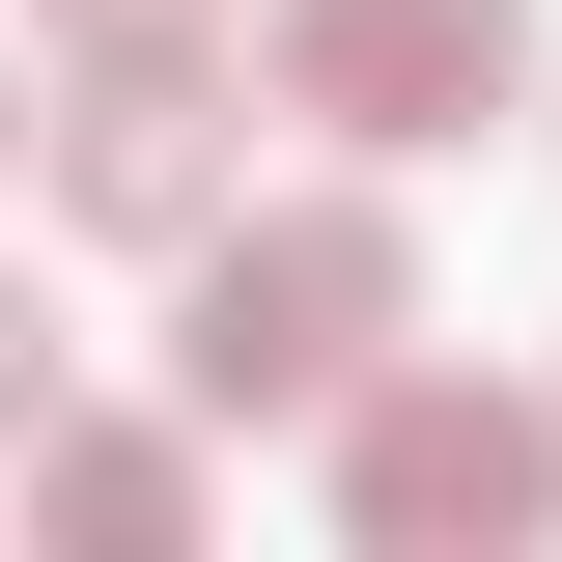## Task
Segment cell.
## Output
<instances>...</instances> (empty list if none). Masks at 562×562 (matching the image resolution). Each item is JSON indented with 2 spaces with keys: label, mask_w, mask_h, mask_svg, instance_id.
Instances as JSON below:
<instances>
[{
  "label": "cell",
  "mask_w": 562,
  "mask_h": 562,
  "mask_svg": "<svg viewBox=\"0 0 562 562\" xmlns=\"http://www.w3.org/2000/svg\"><path fill=\"white\" fill-rule=\"evenodd\" d=\"M169 281H198V338H169L198 422H338L366 366L422 338V225H394V198H225Z\"/></svg>",
  "instance_id": "obj_1"
},
{
  "label": "cell",
  "mask_w": 562,
  "mask_h": 562,
  "mask_svg": "<svg viewBox=\"0 0 562 562\" xmlns=\"http://www.w3.org/2000/svg\"><path fill=\"white\" fill-rule=\"evenodd\" d=\"M281 85V57H254ZM254 85H225L198 0H57V198L113 225V254H198L225 198H254Z\"/></svg>",
  "instance_id": "obj_2"
},
{
  "label": "cell",
  "mask_w": 562,
  "mask_h": 562,
  "mask_svg": "<svg viewBox=\"0 0 562 562\" xmlns=\"http://www.w3.org/2000/svg\"><path fill=\"white\" fill-rule=\"evenodd\" d=\"M338 535L366 562L562 535V394H506V366H366V394H338Z\"/></svg>",
  "instance_id": "obj_3"
},
{
  "label": "cell",
  "mask_w": 562,
  "mask_h": 562,
  "mask_svg": "<svg viewBox=\"0 0 562 562\" xmlns=\"http://www.w3.org/2000/svg\"><path fill=\"white\" fill-rule=\"evenodd\" d=\"M281 113L366 140V169H422V140L535 113V0H281Z\"/></svg>",
  "instance_id": "obj_4"
},
{
  "label": "cell",
  "mask_w": 562,
  "mask_h": 562,
  "mask_svg": "<svg viewBox=\"0 0 562 562\" xmlns=\"http://www.w3.org/2000/svg\"><path fill=\"white\" fill-rule=\"evenodd\" d=\"M29 535L169 562V535H198V422H29Z\"/></svg>",
  "instance_id": "obj_5"
},
{
  "label": "cell",
  "mask_w": 562,
  "mask_h": 562,
  "mask_svg": "<svg viewBox=\"0 0 562 562\" xmlns=\"http://www.w3.org/2000/svg\"><path fill=\"white\" fill-rule=\"evenodd\" d=\"M29 422H57V310L0 281V450H29Z\"/></svg>",
  "instance_id": "obj_6"
},
{
  "label": "cell",
  "mask_w": 562,
  "mask_h": 562,
  "mask_svg": "<svg viewBox=\"0 0 562 562\" xmlns=\"http://www.w3.org/2000/svg\"><path fill=\"white\" fill-rule=\"evenodd\" d=\"M0 169H29V57H0Z\"/></svg>",
  "instance_id": "obj_7"
}]
</instances>
